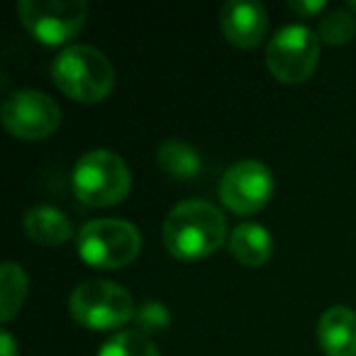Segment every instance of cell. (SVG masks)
Returning a JSON list of instances; mask_svg holds the SVG:
<instances>
[{
	"label": "cell",
	"instance_id": "21",
	"mask_svg": "<svg viewBox=\"0 0 356 356\" xmlns=\"http://www.w3.org/2000/svg\"><path fill=\"white\" fill-rule=\"evenodd\" d=\"M349 8H351V10L356 13V0H349Z\"/></svg>",
	"mask_w": 356,
	"mask_h": 356
},
{
	"label": "cell",
	"instance_id": "18",
	"mask_svg": "<svg viewBox=\"0 0 356 356\" xmlns=\"http://www.w3.org/2000/svg\"><path fill=\"white\" fill-rule=\"evenodd\" d=\"M134 317H137L139 327H142L139 332H144V334H147V332L166 330L168 327V312H166V307L159 305V302H147Z\"/></svg>",
	"mask_w": 356,
	"mask_h": 356
},
{
	"label": "cell",
	"instance_id": "15",
	"mask_svg": "<svg viewBox=\"0 0 356 356\" xmlns=\"http://www.w3.org/2000/svg\"><path fill=\"white\" fill-rule=\"evenodd\" d=\"M27 298V273L20 264L6 261L0 266V322H10Z\"/></svg>",
	"mask_w": 356,
	"mask_h": 356
},
{
	"label": "cell",
	"instance_id": "6",
	"mask_svg": "<svg viewBox=\"0 0 356 356\" xmlns=\"http://www.w3.org/2000/svg\"><path fill=\"white\" fill-rule=\"evenodd\" d=\"M320 35L307 25H286L271 37L266 47V66L281 83H302L320 61Z\"/></svg>",
	"mask_w": 356,
	"mask_h": 356
},
{
	"label": "cell",
	"instance_id": "14",
	"mask_svg": "<svg viewBox=\"0 0 356 356\" xmlns=\"http://www.w3.org/2000/svg\"><path fill=\"white\" fill-rule=\"evenodd\" d=\"M156 163L163 173H168L171 178H181V181H191L203 168L200 154L181 139H163L156 149Z\"/></svg>",
	"mask_w": 356,
	"mask_h": 356
},
{
	"label": "cell",
	"instance_id": "1",
	"mask_svg": "<svg viewBox=\"0 0 356 356\" xmlns=\"http://www.w3.org/2000/svg\"><path fill=\"white\" fill-rule=\"evenodd\" d=\"M227 239V218L208 200H184L163 220V244L168 254L184 261L205 259Z\"/></svg>",
	"mask_w": 356,
	"mask_h": 356
},
{
	"label": "cell",
	"instance_id": "11",
	"mask_svg": "<svg viewBox=\"0 0 356 356\" xmlns=\"http://www.w3.org/2000/svg\"><path fill=\"white\" fill-rule=\"evenodd\" d=\"M317 339L327 356H356V312L332 305L317 322Z\"/></svg>",
	"mask_w": 356,
	"mask_h": 356
},
{
	"label": "cell",
	"instance_id": "17",
	"mask_svg": "<svg viewBox=\"0 0 356 356\" xmlns=\"http://www.w3.org/2000/svg\"><path fill=\"white\" fill-rule=\"evenodd\" d=\"M317 35L327 44H334V47L346 44L356 35V20L346 10H330L322 15Z\"/></svg>",
	"mask_w": 356,
	"mask_h": 356
},
{
	"label": "cell",
	"instance_id": "16",
	"mask_svg": "<svg viewBox=\"0 0 356 356\" xmlns=\"http://www.w3.org/2000/svg\"><path fill=\"white\" fill-rule=\"evenodd\" d=\"M98 356H161L152 339L139 330H122L113 334L103 346Z\"/></svg>",
	"mask_w": 356,
	"mask_h": 356
},
{
	"label": "cell",
	"instance_id": "9",
	"mask_svg": "<svg viewBox=\"0 0 356 356\" xmlns=\"http://www.w3.org/2000/svg\"><path fill=\"white\" fill-rule=\"evenodd\" d=\"M273 173L257 159H242L225 171L220 181V198L232 213L252 215L261 210L273 195Z\"/></svg>",
	"mask_w": 356,
	"mask_h": 356
},
{
	"label": "cell",
	"instance_id": "13",
	"mask_svg": "<svg viewBox=\"0 0 356 356\" xmlns=\"http://www.w3.org/2000/svg\"><path fill=\"white\" fill-rule=\"evenodd\" d=\"M229 252L244 266H264L273 254V237L264 225L242 222L229 232Z\"/></svg>",
	"mask_w": 356,
	"mask_h": 356
},
{
	"label": "cell",
	"instance_id": "19",
	"mask_svg": "<svg viewBox=\"0 0 356 356\" xmlns=\"http://www.w3.org/2000/svg\"><path fill=\"white\" fill-rule=\"evenodd\" d=\"M288 8L300 17H312V15H317V13L325 10L327 3L325 0H291Z\"/></svg>",
	"mask_w": 356,
	"mask_h": 356
},
{
	"label": "cell",
	"instance_id": "7",
	"mask_svg": "<svg viewBox=\"0 0 356 356\" xmlns=\"http://www.w3.org/2000/svg\"><path fill=\"white\" fill-rule=\"evenodd\" d=\"M17 15L37 42L59 47L83 30L88 6L83 0H20Z\"/></svg>",
	"mask_w": 356,
	"mask_h": 356
},
{
	"label": "cell",
	"instance_id": "2",
	"mask_svg": "<svg viewBox=\"0 0 356 356\" xmlns=\"http://www.w3.org/2000/svg\"><path fill=\"white\" fill-rule=\"evenodd\" d=\"M56 88L79 103H100L115 88V69L100 49L90 44H71L59 51L51 64Z\"/></svg>",
	"mask_w": 356,
	"mask_h": 356
},
{
	"label": "cell",
	"instance_id": "3",
	"mask_svg": "<svg viewBox=\"0 0 356 356\" xmlns=\"http://www.w3.org/2000/svg\"><path fill=\"white\" fill-rule=\"evenodd\" d=\"M71 184L81 203L108 208L127 198L132 188V173L120 154L110 149H90L76 161Z\"/></svg>",
	"mask_w": 356,
	"mask_h": 356
},
{
	"label": "cell",
	"instance_id": "5",
	"mask_svg": "<svg viewBox=\"0 0 356 356\" xmlns=\"http://www.w3.org/2000/svg\"><path fill=\"white\" fill-rule=\"evenodd\" d=\"M69 312L88 330H118L132 320L134 300L124 286L105 278H90L71 291Z\"/></svg>",
	"mask_w": 356,
	"mask_h": 356
},
{
	"label": "cell",
	"instance_id": "4",
	"mask_svg": "<svg viewBox=\"0 0 356 356\" xmlns=\"http://www.w3.org/2000/svg\"><path fill=\"white\" fill-rule=\"evenodd\" d=\"M79 257L95 268H122L142 252L137 225L120 218H98L86 222L76 237Z\"/></svg>",
	"mask_w": 356,
	"mask_h": 356
},
{
	"label": "cell",
	"instance_id": "12",
	"mask_svg": "<svg viewBox=\"0 0 356 356\" xmlns=\"http://www.w3.org/2000/svg\"><path fill=\"white\" fill-rule=\"evenodd\" d=\"M25 232L32 242L44 244V247H59L74 237V225L61 210L51 205H35L25 213Z\"/></svg>",
	"mask_w": 356,
	"mask_h": 356
},
{
	"label": "cell",
	"instance_id": "10",
	"mask_svg": "<svg viewBox=\"0 0 356 356\" xmlns=\"http://www.w3.org/2000/svg\"><path fill=\"white\" fill-rule=\"evenodd\" d=\"M220 27L229 44L239 49H254L266 37V8L259 0H227L220 10Z\"/></svg>",
	"mask_w": 356,
	"mask_h": 356
},
{
	"label": "cell",
	"instance_id": "8",
	"mask_svg": "<svg viewBox=\"0 0 356 356\" xmlns=\"http://www.w3.org/2000/svg\"><path fill=\"white\" fill-rule=\"evenodd\" d=\"M61 122V108L51 95L42 90H15L3 103V124L10 134L27 142H40L56 132Z\"/></svg>",
	"mask_w": 356,
	"mask_h": 356
},
{
	"label": "cell",
	"instance_id": "20",
	"mask_svg": "<svg viewBox=\"0 0 356 356\" xmlns=\"http://www.w3.org/2000/svg\"><path fill=\"white\" fill-rule=\"evenodd\" d=\"M0 356H20V346L10 330H0Z\"/></svg>",
	"mask_w": 356,
	"mask_h": 356
}]
</instances>
